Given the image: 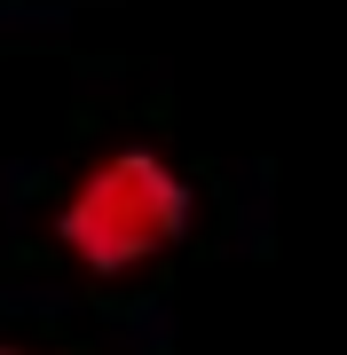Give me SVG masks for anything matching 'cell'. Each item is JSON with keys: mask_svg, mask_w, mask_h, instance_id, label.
<instances>
[{"mask_svg": "<svg viewBox=\"0 0 347 355\" xmlns=\"http://www.w3.org/2000/svg\"><path fill=\"white\" fill-rule=\"evenodd\" d=\"M0 355H32V347H0Z\"/></svg>", "mask_w": 347, "mask_h": 355, "instance_id": "7a4b0ae2", "label": "cell"}, {"mask_svg": "<svg viewBox=\"0 0 347 355\" xmlns=\"http://www.w3.org/2000/svg\"><path fill=\"white\" fill-rule=\"evenodd\" d=\"M181 229H190V182H181L158 150H142V142L95 158L64 190V205H55L64 253L79 268H95V277H118V268L158 261Z\"/></svg>", "mask_w": 347, "mask_h": 355, "instance_id": "6da1fadb", "label": "cell"}]
</instances>
